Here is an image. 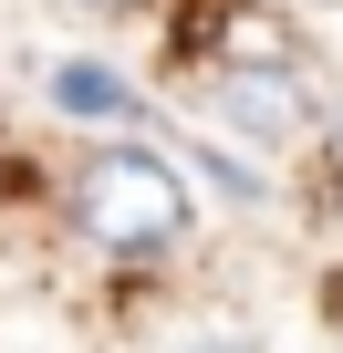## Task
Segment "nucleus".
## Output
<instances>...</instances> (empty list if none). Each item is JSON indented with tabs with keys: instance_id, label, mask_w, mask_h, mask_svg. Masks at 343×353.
Wrapping results in <instances>:
<instances>
[{
	"instance_id": "nucleus-1",
	"label": "nucleus",
	"mask_w": 343,
	"mask_h": 353,
	"mask_svg": "<svg viewBox=\"0 0 343 353\" xmlns=\"http://www.w3.org/2000/svg\"><path fill=\"white\" fill-rule=\"evenodd\" d=\"M73 229L104 260H146V250H166L188 229V176L156 145H94L84 176H73Z\"/></svg>"
},
{
	"instance_id": "nucleus-2",
	"label": "nucleus",
	"mask_w": 343,
	"mask_h": 353,
	"mask_svg": "<svg viewBox=\"0 0 343 353\" xmlns=\"http://www.w3.org/2000/svg\"><path fill=\"white\" fill-rule=\"evenodd\" d=\"M219 114L239 125V135H260V145H291L302 125H312V94L281 73V52H239V63H219Z\"/></svg>"
},
{
	"instance_id": "nucleus-3",
	"label": "nucleus",
	"mask_w": 343,
	"mask_h": 353,
	"mask_svg": "<svg viewBox=\"0 0 343 353\" xmlns=\"http://www.w3.org/2000/svg\"><path fill=\"white\" fill-rule=\"evenodd\" d=\"M42 94H52L63 114H84V125H135V83H115L104 63H52Z\"/></svg>"
}]
</instances>
